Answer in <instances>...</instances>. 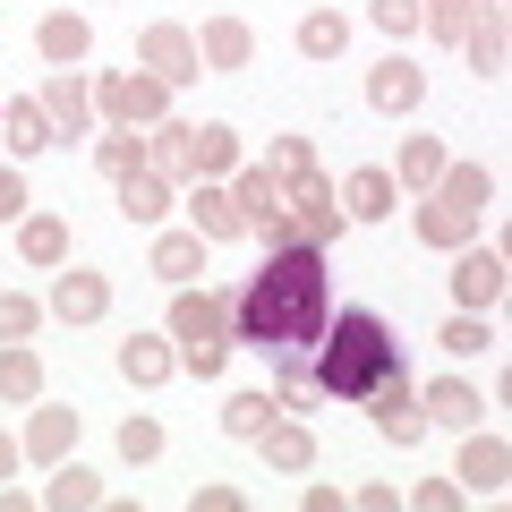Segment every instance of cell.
<instances>
[{
	"mask_svg": "<svg viewBox=\"0 0 512 512\" xmlns=\"http://www.w3.org/2000/svg\"><path fill=\"white\" fill-rule=\"evenodd\" d=\"M325 316H333V282H325V248H308V239L274 248L248 274V291L231 299V333L265 359H308Z\"/></svg>",
	"mask_w": 512,
	"mask_h": 512,
	"instance_id": "cell-1",
	"label": "cell"
},
{
	"mask_svg": "<svg viewBox=\"0 0 512 512\" xmlns=\"http://www.w3.org/2000/svg\"><path fill=\"white\" fill-rule=\"evenodd\" d=\"M393 367H402V342H393V325H384L376 308H342V316H325V333H316L308 393H333V402H367V393H376Z\"/></svg>",
	"mask_w": 512,
	"mask_h": 512,
	"instance_id": "cell-2",
	"label": "cell"
},
{
	"mask_svg": "<svg viewBox=\"0 0 512 512\" xmlns=\"http://www.w3.org/2000/svg\"><path fill=\"white\" fill-rule=\"evenodd\" d=\"M146 171H163V180H231L239 171V137L222 120H154V137H146Z\"/></svg>",
	"mask_w": 512,
	"mask_h": 512,
	"instance_id": "cell-3",
	"label": "cell"
},
{
	"mask_svg": "<svg viewBox=\"0 0 512 512\" xmlns=\"http://www.w3.org/2000/svg\"><path fill=\"white\" fill-rule=\"evenodd\" d=\"M487 205H495L487 171H478V163H444V180L427 188V205H419V239H427V248H461Z\"/></svg>",
	"mask_w": 512,
	"mask_h": 512,
	"instance_id": "cell-4",
	"label": "cell"
},
{
	"mask_svg": "<svg viewBox=\"0 0 512 512\" xmlns=\"http://www.w3.org/2000/svg\"><path fill=\"white\" fill-rule=\"evenodd\" d=\"M171 342H180L188 376H222V359H231V299L180 282V299H171Z\"/></svg>",
	"mask_w": 512,
	"mask_h": 512,
	"instance_id": "cell-5",
	"label": "cell"
},
{
	"mask_svg": "<svg viewBox=\"0 0 512 512\" xmlns=\"http://www.w3.org/2000/svg\"><path fill=\"white\" fill-rule=\"evenodd\" d=\"M222 188H231L239 222H248V231L265 239V248H291V239H299V231H291V197H282V180H274L265 163H239Z\"/></svg>",
	"mask_w": 512,
	"mask_h": 512,
	"instance_id": "cell-6",
	"label": "cell"
},
{
	"mask_svg": "<svg viewBox=\"0 0 512 512\" xmlns=\"http://www.w3.org/2000/svg\"><path fill=\"white\" fill-rule=\"evenodd\" d=\"M94 111L111 128H154V120H171V86L154 69H111V77H94Z\"/></svg>",
	"mask_w": 512,
	"mask_h": 512,
	"instance_id": "cell-7",
	"label": "cell"
},
{
	"mask_svg": "<svg viewBox=\"0 0 512 512\" xmlns=\"http://www.w3.org/2000/svg\"><path fill=\"white\" fill-rule=\"evenodd\" d=\"M282 197H291V231L308 239V248H325V239L342 231V197H333L325 171H308V180H282Z\"/></svg>",
	"mask_w": 512,
	"mask_h": 512,
	"instance_id": "cell-8",
	"label": "cell"
},
{
	"mask_svg": "<svg viewBox=\"0 0 512 512\" xmlns=\"http://www.w3.org/2000/svg\"><path fill=\"white\" fill-rule=\"evenodd\" d=\"M137 60H146L163 86H188V77H205V60H197V35L188 26H171V18H154L146 35H137Z\"/></svg>",
	"mask_w": 512,
	"mask_h": 512,
	"instance_id": "cell-9",
	"label": "cell"
},
{
	"mask_svg": "<svg viewBox=\"0 0 512 512\" xmlns=\"http://www.w3.org/2000/svg\"><path fill=\"white\" fill-rule=\"evenodd\" d=\"M367 402H376V436H384V444H419V436H427V410H419V384H410V367H393V376H384Z\"/></svg>",
	"mask_w": 512,
	"mask_h": 512,
	"instance_id": "cell-10",
	"label": "cell"
},
{
	"mask_svg": "<svg viewBox=\"0 0 512 512\" xmlns=\"http://www.w3.org/2000/svg\"><path fill=\"white\" fill-rule=\"evenodd\" d=\"M35 103H43V120H52V137H60V146L94 128V86H86L77 69H52V77H43V94H35Z\"/></svg>",
	"mask_w": 512,
	"mask_h": 512,
	"instance_id": "cell-11",
	"label": "cell"
},
{
	"mask_svg": "<svg viewBox=\"0 0 512 512\" xmlns=\"http://www.w3.org/2000/svg\"><path fill=\"white\" fill-rule=\"evenodd\" d=\"M453 299L470 316H487L495 299H504V256L495 248H470V239H461V265H453Z\"/></svg>",
	"mask_w": 512,
	"mask_h": 512,
	"instance_id": "cell-12",
	"label": "cell"
},
{
	"mask_svg": "<svg viewBox=\"0 0 512 512\" xmlns=\"http://www.w3.org/2000/svg\"><path fill=\"white\" fill-rule=\"evenodd\" d=\"M504 470H512V444L504 436H478L470 427V444H461V495H504Z\"/></svg>",
	"mask_w": 512,
	"mask_h": 512,
	"instance_id": "cell-13",
	"label": "cell"
},
{
	"mask_svg": "<svg viewBox=\"0 0 512 512\" xmlns=\"http://www.w3.org/2000/svg\"><path fill=\"white\" fill-rule=\"evenodd\" d=\"M427 94V69H410V60H384V69H367V103L384 111V120H410Z\"/></svg>",
	"mask_w": 512,
	"mask_h": 512,
	"instance_id": "cell-14",
	"label": "cell"
},
{
	"mask_svg": "<svg viewBox=\"0 0 512 512\" xmlns=\"http://www.w3.org/2000/svg\"><path fill=\"white\" fill-rule=\"evenodd\" d=\"M333 197H342V214H350V222H393V205H402V180H393V171H350Z\"/></svg>",
	"mask_w": 512,
	"mask_h": 512,
	"instance_id": "cell-15",
	"label": "cell"
},
{
	"mask_svg": "<svg viewBox=\"0 0 512 512\" xmlns=\"http://www.w3.org/2000/svg\"><path fill=\"white\" fill-rule=\"evenodd\" d=\"M461 52H470V77H504L512 26H504V9H495V0H478V18H470V35H461Z\"/></svg>",
	"mask_w": 512,
	"mask_h": 512,
	"instance_id": "cell-16",
	"label": "cell"
},
{
	"mask_svg": "<svg viewBox=\"0 0 512 512\" xmlns=\"http://www.w3.org/2000/svg\"><path fill=\"white\" fill-rule=\"evenodd\" d=\"M188 231L205 239V248H222V239H239L248 222H239V205H231V188L222 180H197V197H188Z\"/></svg>",
	"mask_w": 512,
	"mask_h": 512,
	"instance_id": "cell-17",
	"label": "cell"
},
{
	"mask_svg": "<svg viewBox=\"0 0 512 512\" xmlns=\"http://www.w3.org/2000/svg\"><path fill=\"white\" fill-rule=\"evenodd\" d=\"M419 410H427V427H478V384L436 376V384H419Z\"/></svg>",
	"mask_w": 512,
	"mask_h": 512,
	"instance_id": "cell-18",
	"label": "cell"
},
{
	"mask_svg": "<svg viewBox=\"0 0 512 512\" xmlns=\"http://www.w3.org/2000/svg\"><path fill=\"white\" fill-rule=\"evenodd\" d=\"M103 308H111V282L103 274H77V265H69V274L52 282V316H60V325H94Z\"/></svg>",
	"mask_w": 512,
	"mask_h": 512,
	"instance_id": "cell-19",
	"label": "cell"
},
{
	"mask_svg": "<svg viewBox=\"0 0 512 512\" xmlns=\"http://www.w3.org/2000/svg\"><path fill=\"white\" fill-rule=\"evenodd\" d=\"M0 146L18 154V163H26V154H43V146H60V137H52V120H43V103H35V94H18V103H0Z\"/></svg>",
	"mask_w": 512,
	"mask_h": 512,
	"instance_id": "cell-20",
	"label": "cell"
},
{
	"mask_svg": "<svg viewBox=\"0 0 512 512\" xmlns=\"http://www.w3.org/2000/svg\"><path fill=\"white\" fill-rule=\"evenodd\" d=\"M248 52H256L248 18H205V35H197V60H205V69H248Z\"/></svg>",
	"mask_w": 512,
	"mask_h": 512,
	"instance_id": "cell-21",
	"label": "cell"
},
{
	"mask_svg": "<svg viewBox=\"0 0 512 512\" xmlns=\"http://www.w3.org/2000/svg\"><path fill=\"white\" fill-rule=\"evenodd\" d=\"M35 52L52 60V69H77V60L94 52V26H86V18H69V9H60V18H43V26H35Z\"/></svg>",
	"mask_w": 512,
	"mask_h": 512,
	"instance_id": "cell-22",
	"label": "cell"
},
{
	"mask_svg": "<svg viewBox=\"0 0 512 512\" xmlns=\"http://www.w3.org/2000/svg\"><path fill=\"white\" fill-rule=\"evenodd\" d=\"M120 214L128 222H163L171 214V180H163V171H146V163L120 171Z\"/></svg>",
	"mask_w": 512,
	"mask_h": 512,
	"instance_id": "cell-23",
	"label": "cell"
},
{
	"mask_svg": "<svg viewBox=\"0 0 512 512\" xmlns=\"http://www.w3.org/2000/svg\"><path fill=\"white\" fill-rule=\"evenodd\" d=\"M444 163H453V154H444V137H402V163H393V180H402L410 197H427V188L444 180Z\"/></svg>",
	"mask_w": 512,
	"mask_h": 512,
	"instance_id": "cell-24",
	"label": "cell"
},
{
	"mask_svg": "<svg viewBox=\"0 0 512 512\" xmlns=\"http://www.w3.org/2000/svg\"><path fill=\"white\" fill-rule=\"evenodd\" d=\"M146 265H154L163 282H197V274H205V239H197V231H163Z\"/></svg>",
	"mask_w": 512,
	"mask_h": 512,
	"instance_id": "cell-25",
	"label": "cell"
},
{
	"mask_svg": "<svg viewBox=\"0 0 512 512\" xmlns=\"http://www.w3.org/2000/svg\"><path fill=\"white\" fill-rule=\"evenodd\" d=\"M171 367H180V350L154 342V333H128V342H120V376H128V384H163Z\"/></svg>",
	"mask_w": 512,
	"mask_h": 512,
	"instance_id": "cell-26",
	"label": "cell"
},
{
	"mask_svg": "<svg viewBox=\"0 0 512 512\" xmlns=\"http://www.w3.org/2000/svg\"><path fill=\"white\" fill-rule=\"evenodd\" d=\"M43 504H52V512H86V504H103V478H94L86 461H52V487H43Z\"/></svg>",
	"mask_w": 512,
	"mask_h": 512,
	"instance_id": "cell-27",
	"label": "cell"
},
{
	"mask_svg": "<svg viewBox=\"0 0 512 512\" xmlns=\"http://www.w3.org/2000/svg\"><path fill=\"white\" fill-rule=\"evenodd\" d=\"M69 444H77V410H35L18 453H35V461H69Z\"/></svg>",
	"mask_w": 512,
	"mask_h": 512,
	"instance_id": "cell-28",
	"label": "cell"
},
{
	"mask_svg": "<svg viewBox=\"0 0 512 512\" xmlns=\"http://www.w3.org/2000/svg\"><path fill=\"white\" fill-rule=\"evenodd\" d=\"M0 402H43V359L26 342H0Z\"/></svg>",
	"mask_w": 512,
	"mask_h": 512,
	"instance_id": "cell-29",
	"label": "cell"
},
{
	"mask_svg": "<svg viewBox=\"0 0 512 512\" xmlns=\"http://www.w3.org/2000/svg\"><path fill=\"white\" fill-rule=\"evenodd\" d=\"M274 419H282L274 393H231V402H222V436H239V444H256Z\"/></svg>",
	"mask_w": 512,
	"mask_h": 512,
	"instance_id": "cell-30",
	"label": "cell"
},
{
	"mask_svg": "<svg viewBox=\"0 0 512 512\" xmlns=\"http://www.w3.org/2000/svg\"><path fill=\"white\" fill-rule=\"evenodd\" d=\"M256 453L274 461V470H308V461H316V436H308L299 419H274L265 436H256Z\"/></svg>",
	"mask_w": 512,
	"mask_h": 512,
	"instance_id": "cell-31",
	"label": "cell"
},
{
	"mask_svg": "<svg viewBox=\"0 0 512 512\" xmlns=\"http://www.w3.org/2000/svg\"><path fill=\"white\" fill-rule=\"evenodd\" d=\"M18 256L26 265H60V256H69V222L60 214H26L18 222Z\"/></svg>",
	"mask_w": 512,
	"mask_h": 512,
	"instance_id": "cell-32",
	"label": "cell"
},
{
	"mask_svg": "<svg viewBox=\"0 0 512 512\" xmlns=\"http://www.w3.org/2000/svg\"><path fill=\"white\" fill-rule=\"evenodd\" d=\"M342 43H350L342 9H308V18H299V52H308V60H342Z\"/></svg>",
	"mask_w": 512,
	"mask_h": 512,
	"instance_id": "cell-33",
	"label": "cell"
},
{
	"mask_svg": "<svg viewBox=\"0 0 512 512\" xmlns=\"http://www.w3.org/2000/svg\"><path fill=\"white\" fill-rule=\"evenodd\" d=\"M470 18H478V0H419V26L436 43H461V35H470Z\"/></svg>",
	"mask_w": 512,
	"mask_h": 512,
	"instance_id": "cell-34",
	"label": "cell"
},
{
	"mask_svg": "<svg viewBox=\"0 0 512 512\" xmlns=\"http://www.w3.org/2000/svg\"><path fill=\"white\" fill-rule=\"evenodd\" d=\"M436 342H444V350H453V359H478V350H487V342H495V333H487V316H470V308H461V316H453V325H444V333H436Z\"/></svg>",
	"mask_w": 512,
	"mask_h": 512,
	"instance_id": "cell-35",
	"label": "cell"
},
{
	"mask_svg": "<svg viewBox=\"0 0 512 512\" xmlns=\"http://www.w3.org/2000/svg\"><path fill=\"white\" fill-rule=\"evenodd\" d=\"M94 163H103L111 180H120V171H137V163H146V137H137V128H120V137H103V146H94Z\"/></svg>",
	"mask_w": 512,
	"mask_h": 512,
	"instance_id": "cell-36",
	"label": "cell"
},
{
	"mask_svg": "<svg viewBox=\"0 0 512 512\" xmlns=\"http://www.w3.org/2000/svg\"><path fill=\"white\" fill-rule=\"evenodd\" d=\"M35 325H43V308H35V299H26V291H0V342H26Z\"/></svg>",
	"mask_w": 512,
	"mask_h": 512,
	"instance_id": "cell-37",
	"label": "cell"
},
{
	"mask_svg": "<svg viewBox=\"0 0 512 512\" xmlns=\"http://www.w3.org/2000/svg\"><path fill=\"white\" fill-rule=\"evenodd\" d=\"M265 171H274V180H308L316 146H308V137H274V163H265Z\"/></svg>",
	"mask_w": 512,
	"mask_h": 512,
	"instance_id": "cell-38",
	"label": "cell"
},
{
	"mask_svg": "<svg viewBox=\"0 0 512 512\" xmlns=\"http://www.w3.org/2000/svg\"><path fill=\"white\" fill-rule=\"evenodd\" d=\"M154 453H163V427H154V419H128L120 427V461H154Z\"/></svg>",
	"mask_w": 512,
	"mask_h": 512,
	"instance_id": "cell-39",
	"label": "cell"
},
{
	"mask_svg": "<svg viewBox=\"0 0 512 512\" xmlns=\"http://www.w3.org/2000/svg\"><path fill=\"white\" fill-rule=\"evenodd\" d=\"M410 504H419V512H453V504H461V478H419Z\"/></svg>",
	"mask_w": 512,
	"mask_h": 512,
	"instance_id": "cell-40",
	"label": "cell"
},
{
	"mask_svg": "<svg viewBox=\"0 0 512 512\" xmlns=\"http://www.w3.org/2000/svg\"><path fill=\"white\" fill-rule=\"evenodd\" d=\"M0 222H26V171L0 163Z\"/></svg>",
	"mask_w": 512,
	"mask_h": 512,
	"instance_id": "cell-41",
	"label": "cell"
},
{
	"mask_svg": "<svg viewBox=\"0 0 512 512\" xmlns=\"http://www.w3.org/2000/svg\"><path fill=\"white\" fill-rule=\"evenodd\" d=\"M376 26L384 35H419V0H376Z\"/></svg>",
	"mask_w": 512,
	"mask_h": 512,
	"instance_id": "cell-42",
	"label": "cell"
},
{
	"mask_svg": "<svg viewBox=\"0 0 512 512\" xmlns=\"http://www.w3.org/2000/svg\"><path fill=\"white\" fill-rule=\"evenodd\" d=\"M188 504H197V512H239V504H248V495H239V487H222V478H205V487L188 495Z\"/></svg>",
	"mask_w": 512,
	"mask_h": 512,
	"instance_id": "cell-43",
	"label": "cell"
},
{
	"mask_svg": "<svg viewBox=\"0 0 512 512\" xmlns=\"http://www.w3.org/2000/svg\"><path fill=\"white\" fill-rule=\"evenodd\" d=\"M350 504H359V512H393V504H402V487H384V478H367V487H350Z\"/></svg>",
	"mask_w": 512,
	"mask_h": 512,
	"instance_id": "cell-44",
	"label": "cell"
},
{
	"mask_svg": "<svg viewBox=\"0 0 512 512\" xmlns=\"http://www.w3.org/2000/svg\"><path fill=\"white\" fill-rule=\"evenodd\" d=\"M9 470H18V444H9V436H0V487H9Z\"/></svg>",
	"mask_w": 512,
	"mask_h": 512,
	"instance_id": "cell-45",
	"label": "cell"
}]
</instances>
